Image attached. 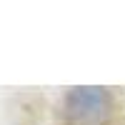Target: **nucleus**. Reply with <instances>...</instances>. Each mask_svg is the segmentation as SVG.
Here are the masks:
<instances>
[{"instance_id": "obj_1", "label": "nucleus", "mask_w": 125, "mask_h": 125, "mask_svg": "<svg viewBox=\"0 0 125 125\" xmlns=\"http://www.w3.org/2000/svg\"><path fill=\"white\" fill-rule=\"evenodd\" d=\"M62 115L70 125H103L110 115V95L105 88L88 85V88H70Z\"/></svg>"}]
</instances>
